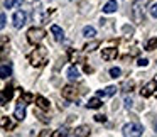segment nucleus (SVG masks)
<instances>
[{
  "label": "nucleus",
  "mask_w": 157,
  "mask_h": 137,
  "mask_svg": "<svg viewBox=\"0 0 157 137\" xmlns=\"http://www.w3.org/2000/svg\"><path fill=\"white\" fill-rule=\"evenodd\" d=\"M32 100H34V95H32V93H22L19 102H17V107H15V110H14L15 120H24L25 119V107H27V103L32 102Z\"/></svg>",
  "instance_id": "obj_1"
},
{
  "label": "nucleus",
  "mask_w": 157,
  "mask_h": 137,
  "mask_svg": "<svg viewBox=\"0 0 157 137\" xmlns=\"http://www.w3.org/2000/svg\"><path fill=\"white\" fill-rule=\"evenodd\" d=\"M150 0H135L132 4V19L133 22H137V24H140V22H144V17H145V9L147 5H149Z\"/></svg>",
  "instance_id": "obj_2"
},
{
  "label": "nucleus",
  "mask_w": 157,
  "mask_h": 137,
  "mask_svg": "<svg viewBox=\"0 0 157 137\" xmlns=\"http://www.w3.org/2000/svg\"><path fill=\"white\" fill-rule=\"evenodd\" d=\"M46 59H48V49L46 48H36L34 51L29 54V61H31L32 66L46 65Z\"/></svg>",
  "instance_id": "obj_3"
},
{
  "label": "nucleus",
  "mask_w": 157,
  "mask_h": 137,
  "mask_svg": "<svg viewBox=\"0 0 157 137\" xmlns=\"http://www.w3.org/2000/svg\"><path fill=\"white\" fill-rule=\"evenodd\" d=\"M46 37V31L42 27H32L27 31V41L31 42V44H39V42H42Z\"/></svg>",
  "instance_id": "obj_4"
},
{
  "label": "nucleus",
  "mask_w": 157,
  "mask_h": 137,
  "mask_svg": "<svg viewBox=\"0 0 157 137\" xmlns=\"http://www.w3.org/2000/svg\"><path fill=\"white\" fill-rule=\"evenodd\" d=\"M122 134L125 137H137L144 134V127L140 123H125L122 129Z\"/></svg>",
  "instance_id": "obj_5"
},
{
  "label": "nucleus",
  "mask_w": 157,
  "mask_h": 137,
  "mask_svg": "<svg viewBox=\"0 0 157 137\" xmlns=\"http://www.w3.org/2000/svg\"><path fill=\"white\" fill-rule=\"evenodd\" d=\"M155 90H157V81H155V80H150V81L142 88V92H140V93H142L144 98H149L150 95H154V92H155Z\"/></svg>",
  "instance_id": "obj_6"
},
{
  "label": "nucleus",
  "mask_w": 157,
  "mask_h": 137,
  "mask_svg": "<svg viewBox=\"0 0 157 137\" xmlns=\"http://www.w3.org/2000/svg\"><path fill=\"white\" fill-rule=\"evenodd\" d=\"M25 19H27V15H25L24 10L15 12V14H14V19H12V21H14V27H15V29H21L22 25L25 24Z\"/></svg>",
  "instance_id": "obj_7"
},
{
  "label": "nucleus",
  "mask_w": 157,
  "mask_h": 137,
  "mask_svg": "<svg viewBox=\"0 0 157 137\" xmlns=\"http://www.w3.org/2000/svg\"><path fill=\"white\" fill-rule=\"evenodd\" d=\"M12 96H14V88H12V86H7L4 92H0V105H5V103H9Z\"/></svg>",
  "instance_id": "obj_8"
},
{
  "label": "nucleus",
  "mask_w": 157,
  "mask_h": 137,
  "mask_svg": "<svg viewBox=\"0 0 157 137\" xmlns=\"http://www.w3.org/2000/svg\"><path fill=\"white\" fill-rule=\"evenodd\" d=\"M63 96H64L66 100H75L76 96H78V90H76L75 86L68 85V86L63 88Z\"/></svg>",
  "instance_id": "obj_9"
},
{
  "label": "nucleus",
  "mask_w": 157,
  "mask_h": 137,
  "mask_svg": "<svg viewBox=\"0 0 157 137\" xmlns=\"http://www.w3.org/2000/svg\"><path fill=\"white\" fill-rule=\"evenodd\" d=\"M117 54H118V51H117L115 48H106V49H103V53H101V58L105 59V61H110V59L117 58Z\"/></svg>",
  "instance_id": "obj_10"
},
{
  "label": "nucleus",
  "mask_w": 157,
  "mask_h": 137,
  "mask_svg": "<svg viewBox=\"0 0 157 137\" xmlns=\"http://www.w3.org/2000/svg\"><path fill=\"white\" fill-rule=\"evenodd\" d=\"M9 76H12V65H10V63L0 66V78H2V80H7Z\"/></svg>",
  "instance_id": "obj_11"
},
{
  "label": "nucleus",
  "mask_w": 157,
  "mask_h": 137,
  "mask_svg": "<svg viewBox=\"0 0 157 137\" xmlns=\"http://www.w3.org/2000/svg\"><path fill=\"white\" fill-rule=\"evenodd\" d=\"M51 32H52V36H54V39L58 42L64 41V32H63V29L59 27V25H51Z\"/></svg>",
  "instance_id": "obj_12"
},
{
  "label": "nucleus",
  "mask_w": 157,
  "mask_h": 137,
  "mask_svg": "<svg viewBox=\"0 0 157 137\" xmlns=\"http://www.w3.org/2000/svg\"><path fill=\"white\" fill-rule=\"evenodd\" d=\"M69 134H73L75 137H86V135H90V127H86V125H81V127H78V129H75V132H69Z\"/></svg>",
  "instance_id": "obj_13"
},
{
  "label": "nucleus",
  "mask_w": 157,
  "mask_h": 137,
  "mask_svg": "<svg viewBox=\"0 0 157 137\" xmlns=\"http://www.w3.org/2000/svg\"><path fill=\"white\" fill-rule=\"evenodd\" d=\"M117 9H118L117 0H108V2L105 4V7H103V12H105V14H113Z\"/></svg>",
  "instance_id": "obj_14"
},
{
  "label": "nucleus",
  "mask_w": 157,
  "mask_h": 137,
  "mask_svg": "<svg viewBox=\"0 0 157 137\" xmlns=\"http://www.w3.org/2000/svg\"><path fill=\"white\" fill-rule=\"evenodd\" d=\"M117 93V86H106L105 90H100L98 92V96H112V95H115Z\"/></svg>",
  "instance_id": "obj_15"
},
{
  "label": "nucleus",
  "mask_w": 157,
  "mask_h": 137,
  "mask_svg": "<svg viewBox=\"0 0 157 137\" xmlns=\"http://www.w3.org/2000/svg\"><path fill=\"white\" fill-rule=\"evenodd\" d=\"M36 103L41 110H49V102L44 98V96H36Z\"/></svg>",
  "instance_id": "obj_16"
},
{
  "label": "nucleus",
  "mask_w": 157,
  "mask_h": 137,
  "mask_svg": "<svg viewBox=\"0 0 157 137\" xmlns=\"http://www.w3.org/2000/svg\"><path fill=\"white\" fill-rule=\"evenodd\" d=\"M68 78L71 80V81H76V80L79 78V71H78L76 66H71V68L68 69Z\"/></svg>",
  "instance_id": "obj_17"
},
{
  "label": "nucleus",
  "mask_w": 157,
  "mask_h": 137,
  "mask_svg": "<svg viewBox=\"0 0 157 137\" xmlns=\"http://www.w3.org/2000/svg\"><path fill=\"white\" fill-rule=\"evenodd\" d=\"M83 36H85V37H95V36H96L95 27H91V25H86V27L83 29Z\"/></svg>",
  "instance_id": "obj_18"
},
{
  "label": "nucleus",
  "mask_w": 157,
  "mask_h": 137,
  "mask_svg": "<svg viewBox=\"0 0 157 137\" xmlns=\"http://www.w3.org/2000/svg\"><path fill=\"white\" fill-rule=\"evenodd\" d=\"M86 107H88V108H100V107H101V100L100 98H90V102L86 103Z\"/></svg>",
  "instance_id": "obj_19"
},
{
  "label": "nucleus",
  "mask_w": 157,
  "mask_h": 137,
  "mask_svg": "<svg viewBox=\"0 0 157 137\" xmlns=\"http://www.w3.org/2000/svg\"><path fill=\"white\" fill-rule=\"evenodd\" d=\"M52 135H54V137L69 135V132H68V127H61V129H58V130H56V132H52Z\"/></svg>",
  "instance_id": "obj_20"
},
{
  "label": "nucleus",
  "mask_w": 157,
  "mask_h": 137,
  "mask_svg": "<svg viewBox=\"0 0 157 137\" xmlns=\"http://www.w3.org/2000/svg\"><path fill=\"white\" fill-rule=\"evenodd\" d=\"M132 88H133V81H125V83L122 85V92H123V93L132 92Z\"/></svg>",
  "instance_id": "obj_21"
},
{
  "label": "nucleus",
  "mask_w": 157,
  "mask_h": 137,
  "mask_svg": "<svg viewBox=\"0 0 157 137\" xmlns=\"http://www.w3.org/2000/svg\"><path fill=\"white\" fill-rule=\"evenodd\" d=\"M154 48H157V39H150V41L145 44V49H147V51H152Z\"/></svg>",
  "instance_id": "obj_22"
},
{
  "label": "nucleus",
  "mask_w": 157,
  "mask_h": 137,
  "mask_svg": "<svg viewBox=\"0 0 157 137\" xmlns=\"http://www.w3.org/2000/svg\"><path fill=\"white\" fill-rule=\"evenodd\" d=\"M98 46H100V42H98V41H93L91 44H86V46H85V51H95V49L98 48Z\"/></svg>",
  "instance_id": "obj_23"
},
{
  "label": "nucleus",
  "mask_w": 157,
  "mask_h": 137,
  "mask_svg": "<svg viewBox=\"0 0 157 137\" xmlns=\"http://www.w3.org/2000/svg\"><path fill=\"white\" fill-rule=\"evenodd\" d=\"M120 75H122V69L120 68H112L110 69V76H112V78H118Z\"/></svg>",
  "instance_id": "obj_24"
},
{
  "label": "nucleus",
  "mask_w": 157,
  "mask_h": 137,
  "mask_svg": "<svg viewBox=\"0 0 157 137\" xmlns=\"http://www.w3.org/2000/svg\"><path fill=\"white\" fill-rule=\"evenodd\" d=\"M2 125H4L7 130H9V129H14V123H12L10 120L7 119V117H4V120H2Z\"/></svg>",
  "instance_id": "obj_25"
},
{
  "label": "nucleus",
  "mask_w": 157,
  "mask_h": 137,
  "mask_svg": "<svg viewBox=\"0 0 157 137\" xmlns=\"http://www.w3.org/2000/svg\"><path fill=\"white\" fill-rule=\"evenodd\" d=\"M14 4H22L21 0H5V9H12Z\"/></svg>",
  "instance_id": "obj_26"
},
{
  "label": "nucleus",
  "mask_w": 157,
  "mask_h": 137,
  "mask_svg": "<svg viewBox=\"0 0 157 137\" xmlns=\"http://www.w3.org/2000/svg\"><path fill=\"white\" fill-rule=\"evenodd\" d=\"M5 22H7V17H5V14H0V31L5 27Z\"/></svg>",
  "instance_id": "obj_27"
},
{
  "label": "nucleus",
  "mask_w": 157,
  "mask_h": 137,
  "mask_svg": "<svg viewBox=\"0 0 157 137\" xmlns=\"http://www.w3.org/2000/svg\"><path fill=\"white\" fill-rule=\"evenodd\" d=\"M150 15H152L154 19H157V4H154L152 7H150Z\"/></svg>",
  "instance_id": "obj_28"
},
{
  "label": "nucleus",
  "mask_w": 157,
  "mask_h": 137,
  "mask_svg": "<svg viewBox=\"0 0 157 137\" xmlns=\"http://www.w3.org/2000/svg\"><path fill=\"white\" fill-rule=\"evenodd\" d=\"M36 115L39 117V120H41V122H49V119H48V117H44L41 112H36Z\"/></svg>",
  "instance_id": "obj_29"
},
{
  "label": "nucleus",
  "mask_w": 157,
  "mask_h": 137,
  "mask_svg": "<svg viewBox=\"0 0 157 137\" xmlns=\"http://www.w3.org/2000/svg\"><path fill=\"white\" fill-rule=\"evenodd\" d=\"M137 65H139V66H147V65H149V59H139Z\"/></svg>",
  "instance_id": "obj_30"
},
{
  "label": "nucleus",
  "mask_w": 157,
  "mask_h": 137,
  "mask_svg": "<svg viewBox=\"0 0 157 137\" xmlns=\"http://www.w3.org/2000/svg\"><path fill=\"white\" fill-rule=\"evenodd\" d=\"M132 103H133V100L127 96V98H125V107H127V108H130V107H132Z\"/></svg>",
  "instance_id": "obj_31"
},
{
  "label": "nucleus",
  "mask_w": 157,
  "mask_h": 137,
  "mask_svg": "<svg viewBox=\"0 0 157 137\" xmlns=\"http://www.w3.org/2000/svg\"><path fill=\"white\" fill-rule=\"evenodd\" d=\"M95 120H96V122H105L106 117L105 115H95Z\"/></svg>",
  "instance_id": "obj_32"
},
{
  "label": "nucleus",
  "mask_w": 157,
  "mask_h": 137,
  "mask_svg": "<svg viewBox=\"0 0 157 137\" xmlns=\"http://www.w3.org/2000/svg\"><path fill=\"white\" fill-rule=\"evenodd\" d=\"M46 135H52V132H49V130H44V132H41V137H46Z\"/></svg>",
  "instance_id": "obj_33"
},
{
  "label": "nucleus",
  "mask_w": 157,
  "mask_h": 137,
  "mask_svg": "<svg viewBox=\"0 0 157 137\" xmlns=\"http://www.w3.org/2000/svg\"><path fill=\"white\" fill-rule=\"evenodd\" d=\"M85 71H86V73H91L93 68H91V66H85Z\"/></svg>",
  "instance_id": "obj_34"
},
{
  "label": "nucleus",
  "mask_w": 157,
  "mask_h": 137,
  "mask_svg": "<svg viewBox=\"0 0 157 137\" xmlns=\"http://www.w3.org/2000/svg\"><path fill=\"white\" fill-rule=\"evenodd\" d=\"M155 130H157V122H155Z\"/></svg>",
  "instance_id": "obj_35"
}]
</instances>
